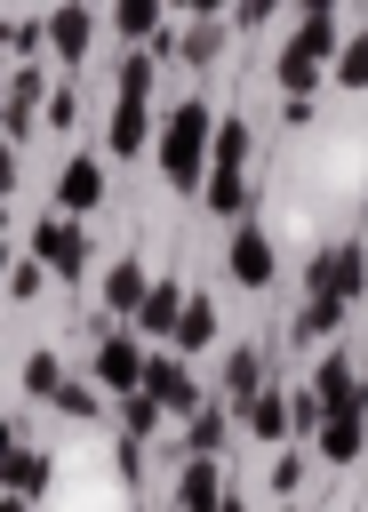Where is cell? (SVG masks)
Listing matches in <instances>:
<instances>
[{
  "label": "cell",
  "mask_w": 368,
  "mask_h": 512,
  "mask_svg": "<svg viewBox=\"0 0 368 512\" xmlns=\"http://www.w3.org/2000/svg\"><path fill=\"white\" fill-rule=\"evenodd\" d=\"M208 160H216V112L200 96H184L168 120H160V176L176 192H200L208 184Z\"/></svg>",
  "instance_id": "obj_1"
},
{
  "label": "cell",
  "mask_w": 368,
  "mask_h": 512,
  "mask_svg": "<svg viewBox=\"0 0 368 512\" xmlns=\"http://www.w3.org/2000/svg\"><path fill=\"white\" fill-rule=\"evenodd\" d=\"M336 48H344V40H336V16H328V8L296 16V32L280 40V64H272V72H280V88H288V96H312V88H320V72L336 64Z\"/></svg>",
  "instance_id": "obj_2"
},
{
  "label": "cell",
  "mask_w": 368,
  "mask_h": 512,
  "mask_svg": "<svg viewBox=\"0 0 368 512\" xmlns=\"http://www.w3.org/2000/svg\"><path fill=\"white\" fill-rule=\"evenodd\" d=\"M360 288H368V248H360V240H336V248H320V256H312V296L352 304Z\"/></svg>",
  "instance_id": "obj_3"
},
{
  "label": "cell",
  "mask_w": 368,
  "mask_h": 512,
  "mask_svg": "<svg viewBox=\"0 0 368 512\" xmlns=\"http://www.w3.org/2000/svg\"><path fill=\"white\" fill-rule=\"evenodd\" d=\"M32 256H40L56 280H80V264H88V240H80V224H72V216H40V232H32Z\"/></svg>",
  "instance_id": "obj_4"
},
{
  "label": "cell",
  "mask_w": 368,
  "mask_h": 512,
  "mask_svg": "<svg viewBox=\"0 0 368 512\" xmlns=\"http://www.w3.org/2000/svg\"><path fill=\"white\" fill-rule=\"evenodd\" d=\"M88 40H96V0H56V8H48V48H56V64H80Z\"/></svg>",
  "instance_id": "obj_5"
},
{
  "label": "cell",
  "mask_w": 368,
  "mask_h": 512,
  "mask_svg": "<svg viewBox=\"0 0 368 512\" xmlns=\"http://www.w3.org/2000/svg\"><path fill=\"white\" fill-rule=\"evenodd\" d=\"M40 112H48V72L40 64H16V80H8V144H24Z\"/></svg>",
  "instance_id": "obj_6"
},
{
  "label": "cell",
  "mask_w": 368,
  "mask_h": 512,
  "mask_svg": "<svg viewBox=\"0 0 368 512\" xmlns=\"http://www.w3.org/2000/svg\"><path fill=\"white\" fill-rule=\"evenodd\" d=\"M144 392L168 408V416H200V384L184 376V360H168V352H152V368H144Z\"/></svg>",
  "instance_id": "obj_7"
},
{
  "label": "cell",
  "mask_w": 368,
  "mask_h": 512,
  "mask_svg": "<svg viewBox=\"0 0 368 512\" xmlns=\"http://www.w3.org/2000/svg\"><path fill=\"white\" fill-rule=\"evenodd\" d=\"M96 200H104V160H96V152L64 160V176H56V208H64V216H88Z\"/></svg>",
  "instance_id": "obj_8"
},
{
  "label": "cell",
  "mask_w": 368,
  "mask_h": 512,
  "mask_svg": "<svg viewBox=\"0 0 368 512\" xmlns=\"http://www.w3.org/2000/svg\"><path fill=\"white\" fill-rule=\"evenodd\" d=\"M144 368H152V360L136 352V336H104V344H96V384H104V392H136Z\"/></svg>",
  "instance_id": "obj_9"
},
{
  "label": "cell",
  "mask_w": 368,
  "mask_h": 512,
  "mask_svg": "<svg viewBox=\"0 0 368 512\" xmlns=\"http://www.w3.org/2000/svg\"><path fill=\"white\" fill-rule=\"evenodd\" d=\"M360 440H368V392L360 400H344V408H328L320 416V448L344 464V456H360Z\"/></svg>",
  "instance_id": "obj_10"
},
{
  "label": "cell",
  "mask_w": 368,
  "mask_h": 512,
  "mask_svg": "<svg viewBox=\"0 0 368 512\" xmlns=\"http://www.w3.org/2000/svg\"><path fill=\"white\" fill-rule=\"evenodd\" d=\"M224 264H232V280H240V288H264V280H272V240H264L256 224H240V232H232V248H224Z\"/></svg>",
  "instance_id": "obj_11"
},
{
  "label": "cell",
  "mask_w": 368,
  "mask_h": 512,
  "mask_svg": "<svg viewBox=\"0 0 368 512\" xmlns=\"http://www.w3.org/2000/svg\"><path fill=\"white\" fill-rule=\"evenodd\" d=\"M104 136H112V160H136V152L152 144V112H144V96H120V104H112V128H104Z\"/></svg>",
  "instance_id": "obj_12"
},
{
  "label": "cell",
  "mask_w": 368,
  "mask_h": 512,
  "mask_svg": "<svg viewBox=\"0 0 368 512\" xmlns=\"http://www.w3.org/2000/svg\"><path fill=\"white\" fill-rule=\"evenodd\" d=\"M184 304H192V296H184L176 280H152V296H144V312H136V328H144V336H176V320H184Z\"/></svg>",
  "instance_id": "obj_13"
},
{
  "label": "cell",
  "mask_w": 368,
  "mask_h": 512,
  "mask_svg": "<svg viewBox=\"0 0 368 512\" xmlns=\"http://www.w3.org/2000/svg\"><path fill=\"white\" fill-rule=\"evenodd\" d=\"M144 296H152L144 264H136V256H120V264L104 272V304H112V312H144Z\"/></svg>",
  "instance_id": "obj_14"
},
{
  "label": "cell",
  "mask_w": 368,
  "mask_h": 512,
  "mask_svg": "<svg viewBox=\"0 0 368 512\" xmlns=\"http://www.w3.org/2000/svg\"><path fill=\"white\" fill-rule=\"evenodd\" d=\"M200 200H208L216 216H240V208H248V168H208Z\"/></svg>",
  "instance_id": "obj_15"
},
{
  "label": "cell",
  "mask_w": 368,
  "mask_h": 512,
  "mask_svg": "<svg viewBox=\"0 0 368 512\" xmlns=\"http://www.w3.org/2000/svg\"><path fill=\"white\" fill-rule=\"evenodd\" d=\"M224 56V24L216 16H200L192 32H176V64H216Z\"/></svg>",
  "instance_id": "obj_16"
},
{
  "label": "cell",
  "mask_w": 368,
  "mask_h": 512,
  "mask_svg": "<svg viewBox=\"0 0 368 512\" xmlns=\"http://www.w3.org/2000/svg\"><path fill=\"white\" fill-rule=\"evenodd\" d=\"M160 16H168V0H112V24H120L128 40H152Z\"/></svg>",
  "instance_id": "obj_17"
},
{
  "label": "cell",
  "mask_w": 368,
  "mask_h": 512,
  "mask_svg": "<svg viewBox=\"0 0 368 512\" xmlns=\"http://www.w3.org/2000/svg\"><path fill=\"white\" fill-rule=\"evenodd\" d=\"M208 336H216V304H208V296H192V304H184V320H176V352H200Z\"/></svg>",
  "instance_id": "obj_18"
},
{
  "label": "cell",
  "mask_w": 368,
  "mask_h": 512,
  "mask_svg": "<svg viewBox=\"0 0 368 512\" xmlns=\"http://www.w3.org/2000/svg\"><path fill=\"white\" fill-rule=\"evenodd\" d=\"M256 384H264V360L240 344V352H224V392L232 400H256Z\"/></svg>",
  "instance_id": "obj_19"
},
{
  "label": "cell",
  "mask_w": 368,
  "mask_h": 512,
  "mask_svg": "<svg viewBox=\"0 0 368 512\" xmlns=\"http://www.w3.org/2000/svg\"><path fill=\"white\" fill-rule=\"evenodd\" d=\"M288 424H296V408H288V400H272V392H256V400H248V432H256V440H280Z\"/></svg>",
  "instance_id": "obj_20"
},
{
  "label": "cell",
  "mask_w": 368,
  "mask_h": 512,
  "mask_svg": "<svg viewBox=\"0 0 368 512\" xmlns=\"http://www.w3.org/2000/svg\"><path fill=\"white\" fill-rule=\"evenodd\" d=\"M336 88H368V32H352L336 48Z\"/></svg>",
  "instance_id": "obj_21"
},
{
  "label": "cell",
  "mask_w": 368,
  "mask_h": 512,
  "mask_svg": "<svg viewBox=\"0 0 368 512\" xmlns=\"http://www.w3.org/2000/svg\"><path fill=\"white\" fill-rule=\"evenodd\" d=\"M152 72H160V56H152V48L120 56V96H152Z\"/></svg>",
  "instance_id": "obj_22"
},
{
  "label": "cell",
  "mask_w": 368,
  "mask_h": 512,
  "mask_svg": "<svg viewBox=\"0 0 368 512\" xmlns=\"http://www.w3.org/2000/svg\"><path fill=\"white\" fill-rule=\"evenodd\" d=\"M208 168H248V128L240 120H216V160Z\"/></svg>",
  "instance_id": "obj_23"
},
{
  "label": "cell",
  "mask_w": 368,
  "mask_h": 512,
  "mask_svg": "<svg viewBox=\"0 0 368 512\" xmlns=\"http://www.w3.org/2000/svg\"><path fill=\"white\" fill-rule=\"evenodd\" d=\"M336 320H344V304H336V296H312V304L296 312V344H304V336H328Z\"/></svg>",
  "instance_id": "obj_24"
},
{
  "label": "cell",
  "mask_w": 368,
  "mask_h": 512,
  "mask_svg": "<svg viewBox=\"0 0 368 512\" xmlns=\"http://www.w3.org/2000/svg\"><path fill=\"white\" fill-rule=\"evenodd\" d=\"M184 504H192V512H208V504H216V464H208V456H200V464H184Z\"/></svg>",
  "instance_id": "obj_25"
},
{
  "label": "cell",
  "mask_w": 368,
  "mask_h": 512,
  "mask_svg": "<svg viewBox=\"0 0 368 512\" xmlns=\"http://www.w3.org/2000/svg\"><path fill=\"white\" fill-rule=\"evenodd\" d=\"M40 40H48V16H40V24H32V16H16V24H8V56H16V64H32V48H40Z\"/></svg>",
  "instance_id": "obj_26"
},
{
  "label": "cell",
  "mask_w": 368,
  "mask_h": 512,
  "mask_svg": "<svg viewBox=\"0 0 368 512\" xmlns=\"http://www.w3.org/2000/svg\"><path fill=\"white\" fill-rule=\"evenodd\" d=\"M24 384L56 400V392H64V368H56V352H32V360H24Z\"/></svg>",
  "instance_id": "obj_27"
},
{
  "label": "cell",
  "mask_w": 368,
  "mask_h": 512,
  "mask_svg": "<svg viewBox=\"0 0 368 512\" xmlns=\"http://www.w3.org/2000/svg\"><path fill=\"white\" fill-rule=\"evenodd\" d=\"M40 272H48L40 256H16V272H8V296H16V304H24V296H40Z\"/></svg>",
  "instance_id": "obj_28"
},
{
  "label": "cell",
  "mask_w": 368,
  "mask_h": 512,
  "mask_svg": "<svg viewBox=\"0 0 368 512\" xmlns=\"http://www.w3.org/2000/svg\"><path fill=\"white\" fill-rule=\"evenodd\" d=\"M8 472H16V496H40V480H48V464H40L32 448H16V464H8Z\"/></svg>",
  "instance_id": "obj_29"
},
{
  "label": "cell",
  "mask_w": 368,
  "mask_h": 512,
  "mask_svg": "<svg viewBox=\"0 0 368 512\" xmlns=\"http://www.w3.org/2000/svg\"><path fill=\"white\" fill-rule=\"evenodd\" d=\"M80 120V96L72 88H48V128H72Z\"/></svg>",
  "instance_id": "obj_30"
},
{
  "label": "cell",
  "mask_w": 368,
  "mask_h": 512,
  "mask_svg": "<svg viewBox=\"0 0 368 512\" xmlns=\"http://www.w3.org/2000/svg\"><path fill=\"white\" fill-rule=\"evenodd\" d=\"M216 440H224V416H216V408H200V416H192V448H200V456H208V448H216Z\"/></svg>",
  "instance_id": "obj_31"
},
{
  "label": "cell",
  "mask_w": 368,
  "mask_h": 512,
  "mask_svg": "<svg viewBox=\"0 0 368 512\" xmlns=\"http://www.w3.org/2000/svg\"><path fill=\"white\" fill-rule=\"evenodd\" d=\"M232 16H240V32H256V24H272V16H280V0H240Z\"/></svg>",
  "instance_id": "obj_32"
},
{
  "label": "cell",
  "mask_w": 368,
  "mask_h": 512,
  "mask_svg": "<svg viewBox=\"0 0 368 512\" xmlns=\"http://www.w3.org/2000/svg\"><path fill=\"white\" fill-rule=\"evenodd\" d=\"M240 0H176V16H232Z\"/></svg>",
  "instance_id": "obj_33"
},
{
  "label": "cell",
  "mask_w": 368,
  "mask_h": 512,
  "mask_svg": "<svg viewBox=\"0 0 368 512\" xmlns=\"http://www.w3.org/2000/svg\"><path fill=\"white\" fill-rule=\"evenodd\" d=\"M312 8H336V0H296V16H312Z\"/></svg>",
  "instance_id": "obj_34"
},
{
  "label": "cell",
  "mask_w": 368,
  "mask_h": 512,
  "mask_svg": "<svg viewBox=\"0 0 368 512\" xmlns=\"http://www.w3.org/2000/svg\"><path fill=\"white\" fill-rule=\"evenodd\" d=\"M224 512H240V504H224Z\"/></svg>",
  "instance_id": "obj_35"
}]
</instances>
